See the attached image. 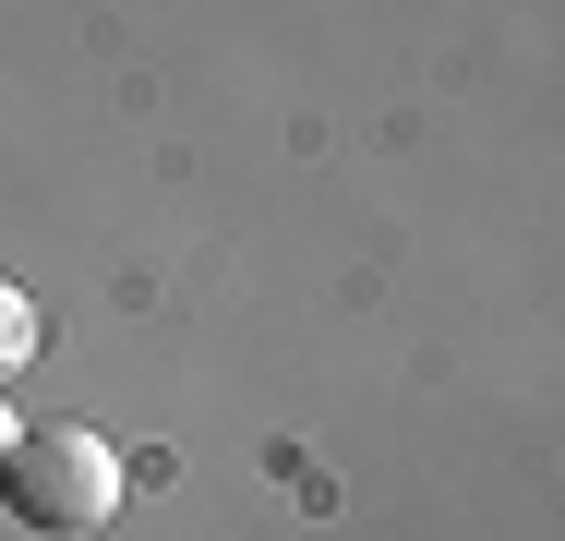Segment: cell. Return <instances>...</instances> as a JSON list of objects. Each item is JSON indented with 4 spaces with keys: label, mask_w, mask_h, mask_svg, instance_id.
Returning <instances> with one entry per match:
<instances>
[{
    "label": "cell",
    "mask_w": 565,
    "mask_h": 541,
    "mask_svg": "<svg viewBox=\"0 0 565 541\" xmlns=\"http://www.w3.org/2000/svg\"><path fill=\"white\" fill-rule=\"evenodd\" d=\"M0 494H12V518L36 541H85V530L120 518V445L85 433V422H49L0 457Z\"/></svg>",
    "instance_id": "cell-1"
},
{
    "label": "cell",
    "mask_w": 565,
    "mask_h": 541,
    "mask_svg": "<svg viewBox=\"0 0 565 541\" xmlns=\"http://www.w3.org/2000/svg\"><path fill=\"white\" fill-rule=\"evenodd\" d=\"M24 361H36V301H24L12 277H0V385H12Z\"/></svg>",
    "instance_id": "cell-2"
},
{
    "label": "cell",
    "mask_w": 565,
    "mask_h": 541,
    "mask_svg": "<svg viewBox=\"0 0 565 541\" xmlns=\"http://www.w3.org/2000/svg\"><path fill=\"white\" fill-rule=\"evenodd\" d=\"M12 445H24V422H12V385H0V457H12Z\"/></svg>",
    "instance_id": "cell-3"
}]
</instances>
